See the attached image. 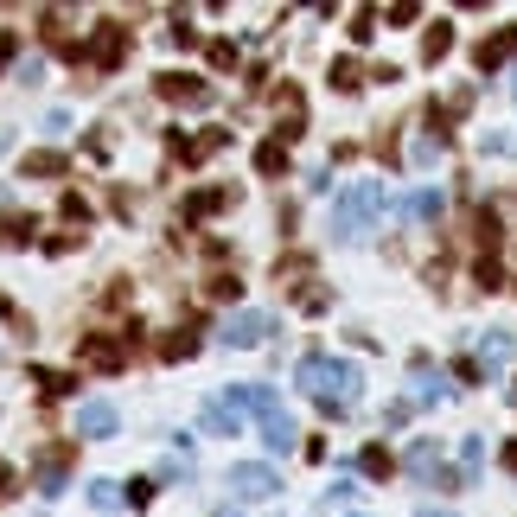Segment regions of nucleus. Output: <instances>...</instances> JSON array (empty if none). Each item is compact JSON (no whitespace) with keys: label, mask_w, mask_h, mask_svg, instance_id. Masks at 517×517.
<instances>
[{"label":"nucleus","mask_w":517,"mask_h":517,"mask_svg":"<svg viewBox=\"0 0 517 517\" xmlns=\"http://www.w3.org/2000/svg\"><path fill=\"white\" fill-rule=\"evenodd\" d=\"M262 440H268L275 454H287V448H294V415H287V409H281V415H268V422H262Z\"/></svg>","instance_id":"nucleus-8"},{"label":"nucleus","mask_w":517,"mask_h":517,"mask_svg":"<svg viewBox=\"0 0 517 517\" xmlns=\"http://www.w3.org/2000/svg\"><path fill=\"white\" fill-rule=\"evenodd\" d=\"M122 428V415H115V403H103V396H90L84 409H77V434L84 440H109Z\"/></svg>","instance_id":"nucleus-3"},{"label":"nucleus","mask_w":517,"mask_h":517,"mask_svg":"<svg viewBox=\"0 0 517 517\" xmlns=\"http://www.w3.org/2000/svg\"><path fill=\"white\" fill-rule=\"evenodd\" d=\"M262 339H268V313H249L243 307V313L224 320V345H262Z\"/></svg>","instance_id":"nucleus-5"},{"label":"nucleus","mask_w":517,"mask_h":517,"mask_svg":"<svg viewBox=\"0 0 517 517\" xmlns=\"http://www.w3.org/2000/svg\"><path fill=\"white\" fill-rule=\"evenodd\" d=\"M301 390H313L339 415V409L358 403V364L351 358H332V351H313V358H301Z\"/></svg>","instance_id":"nucleus-1"},{"label":"nucleus","mask_w":517,"mask_h":517,"mask_svg":"<svg viewBox=\"0 0 517 517\" xmlns=\"http://www.w3.org/2000/svg\"><path fill=\"white\" fill-rule=\"evenodd\" d=\"M409 473H422V479L434 473L440 479V448H434V440H415V448H409Z\"/></svg>","instance_id":"nucleus-10"},{"label":"nucleus","mask_w":517,"mask_h":517,"mask_svg":"<svg viewBox=\"0 0 517 517\" xmlns=\"http://www.w3.org/2000/svg\"><path fill=\"white\" fill-rule=\"evenodd\" d=\"M364 473H390V454L384 448H364Z\"/></svg>","instance_id":"nucleus-17"},{"label":"nucleus","mask_w":517,"mask_h":517,"mask_svg":"<svg viewBox=\"0 0 517 517\" xmlns=\"http://www.w3.org/2000/svg\"><path fill=\"white\" fill-rule=\"evenodd\" d=\"M192 351H198V339H186V332H179V339H167V358H192Z\"/></svg>","instance_id":"nucleus-18"},{"label":"nucleus","mask_w":517,"mask_h":517,"mask_svg":"<svg viewBox=\"0 0 517 517\" xmlns=\"http://www.w3.org/2000/svg\"><path fill=\"white\" fill-rule=\"evenodd\" d=\"M122 45H128V32H122V26H103L90 51H96V64H115V58H122Z\"/></svg>","instance_id":"nucleus-11"},{"label":"nucleus","mask_w":517,"mask_h":517,"mask_svg":"<svg viewBox=\"0 0 517 517\" xmlns=\"http://www.w3.org/2000/svg\"><path fill=\"white\" fill-rule=\"evenodd\" d=\"M256 167H262V173H281V167H287V147H281V141H268L262 154H256Z\"/></svg>","instance_id":"nucleus-14"},{"label":"nucleus","mask_w":517,"mask_h":517,"mask_svg":"<svg viewBox=\"0 0 517 517\" xmlns=\"http://www.w3.org/2000/svg\"><path fill=\"white\" fill-rule=\"evenodd\" d=\"M384 211V179H351L332 204V237L339 243H358L364 231H371V217Z\"/></svg>","instance_id":"nucleus-2"},{"label":"nucleus","mask_w":517,"mask_h":517,"mask_svg":"<svg viewBox=\"0 0 517 517\" xmlns=\"http://www.w3.org/2000/svg\"><path fill=\"white\" fill-rule=\"evenodd\" d=\"M58 167H64L58 154H26V173H58Z\"/></svg>","instance_id":"nucleus-15"},{"label":"nucleus","mask_w":517,"mask_h":517,"mask_svg":"<svg viewBox=\"0 0 517 517\" xmlns=\"http://www.w3.org/2000/svg\"><path fill=\"white\" fill-rule=\"evenodd\" d=\"M403 217H415V224H428V217H440V192H434V186L409 192V198H403Z\"/></svg>","instance_id":"nucleus-6"},{"label":"nucleus","mask_w":517,"mask_h":517,"mask_svg":"<svg viewBox=\"0 0 517 517\" xmlns=\"http://www.w3.org/2000/svg\"><path fill=\"white\" fill-rule=\"evenodd\" d=\"M448 45H454V32H448V26H434V32H428V58H440Z\"/></svg>","instance_id":"nucleus-16"},{"label":"nucleus","mask_w":517,"mask_h":517,"mask_svg":"<svg viewBox=\"0 0 517 517\" xmlns=\"http://www.w3.org/2000/svg\"><path fill=\"white\" fill-rule=\"evenodd\" d=\"M0 492H14V467H0Z\"/></svg>","instance_id":"nucleus-19"},{"label":"nucleus","mask_w":517,"mask_h":517,"mask_svg":"<svg viewBox=\"0 0 517 517\" xmlns=\"http://www.w3.org/2000/svg\"><path fill=\"white\" fill-rule=\"evenodd\" d=\"M160 90H167L173 103H192V109H198V103H211V90H204V84H192V77H167Z\"/></svg>","instance_id":"nucleus-12"},{"label":"nucleus","mask_w":517,"mask_h":517,"mask_svg":"<svg viewBox=\"0 0 517 517\" xmlns=\"http://www.w3.org/2000/svg\"><path fill=\"white\" fill-rule=\"evenodd\" d=\"M84 364H96V371H115V364H122V345H115V339H90V345H84Z\"/></svg>","instance_id":"nucleus-9"},{"label":"nucleus","mask_w":517,"mask_h":517,"mask_svg":"<svg viewBox=\"0 0 517 517\" xmlns=\"http://www.w3.org/2000/svg\"><path fill=\"white\" fill-rule=\"evenodd\" d=\"M204 428H211V434H243V415H231L224 403H211V409H204Z\"/></svg>","instance_id":"nucleus-13"},{"label":"nucleus","mask_w":517,"mask_h":517,"mask_svg":"<svg viewBox=\"0 0 517 517\" xmlns=\"http://www.w3.org/2000/svg\"><path fill=\"white\" fill-rule=\"evenodd\" d=\"M415 517H454V511H415Z\"/></svg>","instance_id":"nucleus-20"},{"label":"nucleus","mask_w":517,"mask_h":517,"mask_svg":"<svg viewBox=\"0 0 517 517\" xmlns=\"http://www.w3.org/2000/svg\"><path fill=\"white\" fill-rule=\"evenodd\" d=\"M275 485H281V479H275L268 467H256V460H243V467H231V492H237V498H268Z\"/></svg>","instance_id":"nucleus-4"},{"label":"nucleus","mask_w":517,"mask_h":517,"mask_svg":"<svg viewBox=\"0 0 517 517\" xmlns=\"http://www.w3.org/2000/svg\"><path fill=\"white\" fill-rule=\"evenodd\" d=\"M351 517H358V511H351Z\"/></svg>","instance_id":"nucleus-21"},{"label":"nucleus","mask_w":517,"mask_h":517,"mask_svg":"<svg viewBox=\"0 0 517 517\" xmlns=\"http://www.w3.org/2000/svg\"><path fill=\"white\" fill-rule=\"evenodd\" d=\"M511 51H517V26H504L498 39H485V45H479V70H492V64H504Z\"/></svg>","instance_id":"nucleus-7"}]
</instances>
